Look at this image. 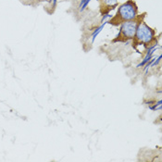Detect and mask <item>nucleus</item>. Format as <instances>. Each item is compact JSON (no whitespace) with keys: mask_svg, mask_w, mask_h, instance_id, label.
Instances as JSON below:
<instances>
[{"mask_svg":"<svg viewBox=\"0 0 162 162\" xmlns=\"http://www.w3.org/2000/svg\"><path fill=\"white\" fill-rule=\"evenodd\" d=\"M132 41H133V47L134 49H137V47L140 46L148 47L154 45L157 42L156 31L150 26H148L145 22V20H142L139 23L137 30L135 32V34Z\"/></svg>","mask_w":162,"mask_h":162,"instance_id":"1","label":"nucleus"},{"mask_svg":"<svg viewBox=\"0 0 162 162\" xmlns=\"http://www.w3.org/2000/svg\"><path fill=\"white\" fill-rule=\"evenodd\" d=\"M138 16V7L134 0H128L118 8L116 14L109 20L113 26H118L128 20H132Z\"/></svg>","mask_w":162,"mask_h":162,"instance_id":"2","label":"nucleus"},{"mask_svg":"<svg viewBox=\"0 0 162 162\" xmlns=\"http://www.w3.org/2000/svg\"><path fill=\"white\" fill-rule=\"evenodd\" d=\"M145 17H146V13L140 14V15L138 14V16L135 19H134L132 20L125 21V22L122 23L120 32H118V34L116 36V38H114L112 40V42L113 43H118V42L126 43L130 40H133L139 23L141 22L142 20H144Z\"/></svg>","mask_w":162,"mask_h":162,"instance_id":"3","label":"nucleus"},{"mask_svg":"<svg viewBox=\"0 0 162 162\" xmlns=\"http://www.w3.org/2000/svg\"><path fill=\"white\" fill-rule=\"evenodd\" d=\"M118 6L117 0H99V8L102 15H106Z\"/></svg>","mask_w":162,"mask_h":162,"instance_id":"4","label":"nucleus"}]
</instances>
